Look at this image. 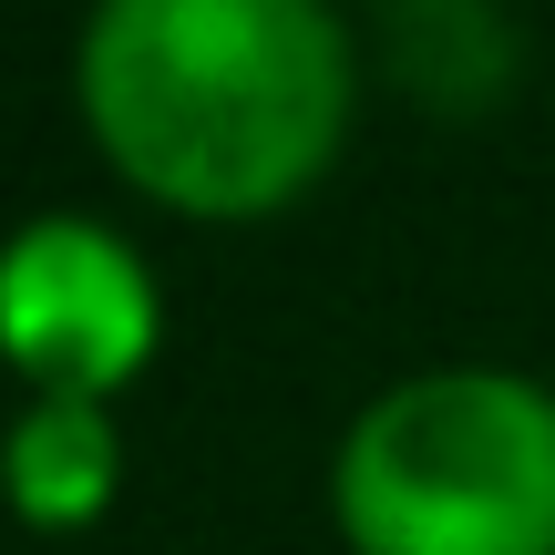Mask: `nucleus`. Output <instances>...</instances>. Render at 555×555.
I'll list each match as a JSON object with an SVG mask.
<instances>
[{
    "mask_svg": "<svg viewBox=\"0 0 555 555\" xmlns=\"http://www.w3.org/2000/svg\"><path fill=\"white\" fill-rule=\"evenodd\" d=\"M114 474H124V442H114V412L103 401H31L0 442V483H11V515L21 525H93L114 504Z\"/></svg>",
    "mask_w": 555,
    "mask_h": 555,
    "instance_id": "nucleus-4",
    "label": "nucleus"
},
{
    "mask_svg": "<svg viewBox=\"0 0 555 555\" xmlns=\"http://www.w3.org/2000/svg\"><path fill=\"white\" fill-rule=\"evenodd\" d=\"M360 555H555V391L525 371H422L339 442Z\"/></svg>",
    "mask_w": 555,
    "mask_h": 555,
    "instance_id": "nucleus-2",
    "label": "nucleus"
},
{
    "mask_svg": "<svg viewBox=\"0 0 555 555\" xmlns=\"http://www.w3.org/2000/svg\"><path fill=\"white\" fill-rule=\"evenodd\" d=\"M350 31L319 0H103L82 31V114L165 206H288L350 124Z\"/></svg>",
    "mask_w": 555,
    "mask_h": 555,
    "instance_id": "nucleus-1",
    "label": "nucleus"
},
{
    "mask_svg": "<svg viewBox=\"0 0 555 555\" xmlns=\"http://www.w3.org/2000/svg\"><path fill=\"white\" fill-rule=\"evenodd\" d=\"M0 360L41 401H103L155 360V278L93 217H31L0 237Z\"/></svg>",
    "mask_w": 555,
    "mask_h": 555,
    "instance_id": "nucleus-3",
    "label": "nucleus"
}]
</instances>
